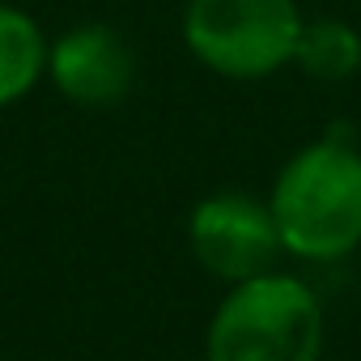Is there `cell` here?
<instances>
[{
    "label": "cell",
    "instance_id": "8992f818",
    "mask_svg": "<svg viewBox=\"0 0 361 361\" xmlns=\"http://www.w3.org/2000/svg\"><path fill=\"white\" fill-rule=\"evenodd\" d=\"M39 77H47L43 26L18 5H0V111L22 102Z\"/></svg>",
    "mask_w": 361,
    "mask_h": 361
},
{
    "label": "cell",
    "instance_id": "277c9868",
    "mask_svg": "<svg viewBox=\"0 0 361 361\" xmlns=\"http://www.w3.org/2000/svg\"><path fill=\"white\" fill-rule=\"evenodd\" d=\"M188 243L196 264L226 285L268 272L272 259L285 251L268 200L238 196V192L204 196L188 217Z\"/></svg>",
    "mask_w": 361,
    "mask_h": 361
},
{
    "label": "cell",
    "instance_id": "6da1fadb",
    "mask_svg": "<svg viewBox=\"0 0 361 361\" xmlns=\"http://www.w3.org/2000/svg\"><path fill=\"white\" fill-rule=\"evenodd\" d=\"M281 247L310 264L344 259L361 247V149L327 132L298 149L268 196Z\"/></svg>",
    "mask_w": 361,
    "mask_h": 361
},
{
    "label": "cell",
    "instance_id": "7a4b0ae2",
    "mask_svg": "<svg viewBox=\"0 0 361 361\" xmlns=\"http://www.w3.org/2000/svg\"><path fill=\"white\" fill-rule=\"evenodd\" d=\"M319 293L272 268L230 285L204 331V361H319Z\"/></svg>",
    "mask_w": 361,
    "mask_h": 361
},
{
    "label": "cell",
    "instance_id": "52a82bcc",
    "mask_svg": "<svg viewBox=\"0 0 361 361\" xmlns=\"http://www.w3.org/2000/svg\"><path fill=\"white\" fill-rule=\"evenodd\" d=\"M293 64L314 81H348L361 73V35L340 18H310L302 22Z\"/></svg>",
    "mask_w": 361,
    "mask_h": 361
},
{
    "label": "cell",
    "instance_id": "5b68a950",
    "mask_svg": "<svg viewBox=\"0 0 361 361\" xmlns=\"http://www.w3.org/2000/svg\"><path fill=\"white\" fill-rule=\"evenodd\" d=\"M47 77L68 102L85 111H106L132 94L136 56L115 26L85 22L47 43Z\"/></svg>",
    "mask_w": 361,
    "mask_h": 361
},
{
    "label": "cell",
    "instance_id": "3957f363",
    "mask_svg": "<svg viewBox=\"0 0 361 361\" xmlns=\"http://www.w3.org/2000/svg\"><path fill=\"white\" fill-rule=\"evenodd\" d=\"M302 22L298 0H188L183 43L209 73L259 81L293 64Z\"/></svg>",
    "mask_w": 361,
    "mask_h": 361
}]
</instances>
